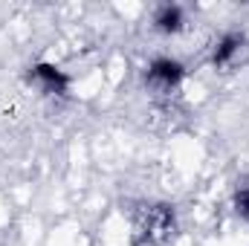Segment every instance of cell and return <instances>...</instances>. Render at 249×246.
I'll return each mask as SVG.
<instances>
[{"instance_id":"cell-1","label":"cell","mask_w":249,"mask_h":246,"mask_svg":"<svg viewBox=\"0 0 249 246\" xmlns=\"http://www.w3.org/2000/svg\"><path fill=\"white\" fill-rule=\"evenodd\" d=\"M174 232H177V214H174V206L168 203L142 206V211L136 214V223H133L136 246H162L174 238Z\"/></svg>"},{"instance_id":"cell-2","label":"cell","mask_w":249,"mask_h":246,"mask_svg":"<svg viewBox=\"0 0 249 246\" xmlns=\"http://www.w3.org/2000/svg\"><path fill=\"white\" fill-rule=\"evenodd\" d=\"M180 78H183V67H180V61H171V58H160V61L151 64V70H148V81L154 87H160L162 93L177 87Z\"/></svg>"},{"instance_id":"cell-3","label":"cell","mask_w":249,"mask_h":246,"mask_svg":"<svg viewBox=\"0 0 249 246\" xmlns=\"http://www.w3.org/2000/svg\"><path fill=\"white\" fill-rule=\"evenodd\" d=\"M35 78L44 84L47 93H64V87H67V78H64L55 67H50V64H38L35 67Z\"/></svg>"},{"instance_id":"cell-4","label":"cell","mask_w":249,"mask_h":246,"mask_svg":"<svg viewBox=\"0 0 249 246\" xmlns=\"http://www.w3.org/2000/svg\"><path fill=\"white\" fill-rule=\"evenodd\" d=\"M241 44H244V41H241V35H226V38L220 41V47L214 50V64H220V67H223V64H229L232 58H235V53L241 50Z\"/></svg>"},{"instance_id":"cell-5","label":"cell","mask_w":249,"mask_h":246,"mask_svg":"<svg viewBox=\"0 0 249 246\" xmlns=\"http://www.w3.org/2000/svg\"><path fill=\"white\" fill-rule=\"evenodd\" d=\"M157 26H160L162 32H177V29L183 26V12H180V6H165V9L160 12V18H157Z\"/></svg>"},{"instance_id":"cell-6","label":"cell","mask_w":249,"mask_h":246,"mask_svg":"<svg viewBox=\"0 0 249 246\" xmlns=\"http://www.w3.org/2000/svg\"><path fill=\"white\" fill-rule=\"evenodd\" d=\"M235 209H238L241 217H247L249 220V183L241 185V188L235 191Z\"/></svg>"}]
</instances>
